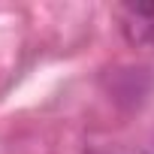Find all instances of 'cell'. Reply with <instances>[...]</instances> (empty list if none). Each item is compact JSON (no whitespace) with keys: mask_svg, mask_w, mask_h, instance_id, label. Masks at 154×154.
Segmentation results:
<instances>
[{"mask_svg":"<svg viewBox=\"0 0 154 154\" xmlns=\"http://www.w3.org/2000/svg\"><path fill=\"white\" fill-rule=\"evenodd\" d=\"M121 30L136 48L154 51V3H124L121 9Z\"/></svg>","mask_w":154,"mask_h":154,"instance_id":"1","label":"cell"}]
</instances>
